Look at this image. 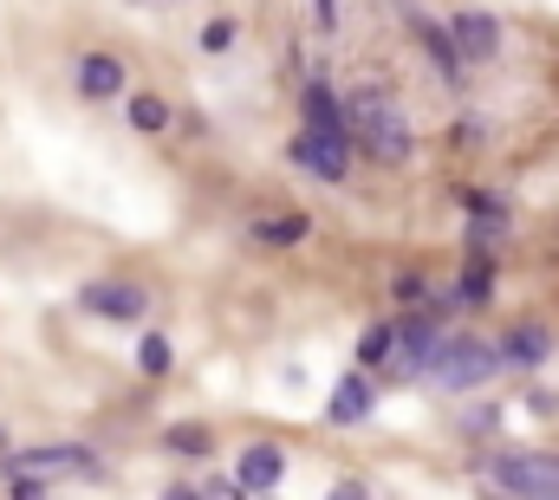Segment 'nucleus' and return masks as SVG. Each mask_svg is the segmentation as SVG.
Here are the masks:
<instances>
[{
  "label": "nucleus",
  "instance_id": "nucleus-1",
  "mask_svg": "<svg viewBox=\"0 0 559 500\" xmlns=\"http://www.w3.org/2000/svg\"><path fill=\"white\" fill-rule=\"evenodd\" d=\"M352 136H358V143H365V150H371L378 163H391V169L417 156L411 118H404V111H397V105H391L384 92H371V85H365V92L352 98Z\"/></svg>",
  "mask_w": 559,
  "mask_h": 500
},
{
  "label": "nucleus",
  "instance_id": "nucleus-2",
  "mask_svg": "<svg viewBox=\"0 0 559 500\" xmlns=\"http://www.w3.org/2000/svg\"><path fill=\"white\" fill-rule=\"evenodd\" d=\"M501 365H508V358H501V345L468 338V332H449V338H442V352L429 358L423 383H436V390H481Z\"/></svg>",
  "mask_w": 559,
  "mask_h": 500
},
{
  "label": "nucleus",
  "instance_id": "nucleus-3",
  "mask_svg": "<svg viewBox=\"0 0 559 500\" xmlns=\"http://www.w3.org/2000/svg\"><path fill=\"white\" fill-rule=\"evenodd\" d=\"M488 481L514 500H559V455L547 449H514L488 462Z\"/></svg>",
  "mask_w": 559,
  "mask_h": 500
},
{
  "label": "nucleus",
  "instance_id": "nucleus-4",
  "mask_svg": "<svg viewBox=\"0 0 559 500\" xmlns=\"http://www.w3.org/2000/svg\"><path fill=\"white\" fill-rule=\"evenodd\" d=\"M293 163L319 182H345L352 176V136H325V130H299L293 136Z\"/></svg>",
  "mask_w": 559,
  "mask_h": 500
},
{
  "label": "nucleus",
  "instance_id": "nucleus-5",
  "mask_svg": "<svg viewBox=\"0 0 559 500\" xmlns=\"http://www.w3.org/2000/svg\"><path fill=\"white\" fill-rule=\"evenodd\" d=\"M7 475H98V455L79 442H39V449L7 455Z\"/></svg>",
  "mask_w": 559,
  "mask_h": 500
},
{
  "label": "nucleus",
  "instance_id": "nucleus-6",
  "mask_svg": "<svg viewBox=\"0 0 559 500\" xmlns=\"http://www.w3.org/2000/svg\"><path fill=\"white\" fill-rule=\"evenodd\" d=\"M79 306L85 312H98V319H118V325H131L150 312V293H143L138 279H92L85 293H79Z\"/></svg>",
  "mask_w": 559,
  "mask_h": 500
},
{
  "label": "nucleus",
  "instance_id": "nucleus-7",
  "mask_svg": "<svg viewBox=\"0 0 559 500\" xmlns=\"http://www.w3.org/2000/svg\"><path fill=\"white\" fill-rule=\"evenodd\" d=\"M299 118H306V130H325V136H352V98H338L325 79H312V85L299 92Z\"/></svg>",
  "mask_w": 559,
  "mask_h": 500
},
{
  "label": "nucleus",
  "instance_id": "nucleus-8",
  "mask_svg": "<svg viewBox=\"0 0 559 500\" xmlns=\"http://www.w3.org/2000/svg\"><path fill=\"white\" fill-rule=\"evenodd\" d=\"M280 481H286V449H274V442L241 449V462H235V488L241 495H274Z\"/></svg>",
  "mask_w": 559,
  "mask_h": 500
},
{
  "label": "nucleus",
  "instance_id": "nucleus-9",
  "mask_svg": "<svg viewBox=\"0 0 559 500\" xmlns=\"http://www.w3.org/2000/svg\"><path fill=\"white\" fill-rule=\"evenodd\" d=\"M371 403H378V383H371L365 371L338 377V383H332V396H325V422L352 429V422H365V416H371Z\"/></svg>",
  "mask_w": 559,
  "mask_h": 500
},
{
  "label": "nucleus",
  "instance_id": "nucleus-10",
  "mask_svg": "<svg viewBox=\"0 0 559 500\" xmlns=\"http://www.w3.org/2000/svg\"><path fill=\"white\" fill-rule=\"evenodd\" d=\"M449 33H455L462 59H495V52H501V20L481 13V7H462V13L449 20Z\"/></svg>",
  "mask_w": 559,
  "mask_h": 500
},
{
  "label": "nucleus",
  "instance_id": "nucleus-11",
  "mask_svg": "<svg viewBox=\"0 0 559 500\" xmlns=\"http://www.w3.org/2000/svg\"><path fill=\"white\" fill-rule=\"evenodd\" d=\"M72 79L85 98H124V59H111V52H79Z\"/></svg>",
  "mask_w": 559,
  "mask_h": 500
},
{
  "label": "nucleus",
  "instance_id": "nucleus-12",
  "mask_svg": "<svg viewBox=\"0 0 559 500\" xmlns=\"http://www.w3.org/2000/svg\"><path fill=\"white\" fill-rule=\"evenodd\" d=\"M501 358H508V365H521V371H540V365L554 358V332H547V325H534V319H521V325H508Z\"/></svg>",
  "mask_w": 559,
  "mask_h": 500
},
{
  "label": "nucleus",
  "instance_id": "nucleus-13",
  "mask_svg": "<svg viewBox=\"0 0 559 500\" xmlns=\"http://www.w3.org/2000/svg\"><path fill=\"white\" fill-rule=\"evenodd\" d=\"M417 33H423V52L436 59V72H442V79L455 85L468 59H462V46H455V33H449V20H442V26H436V20H417Z\"/></svg>",
  "mask_w": 559,
  "mask_h": 500
},
{
  "label": "nucleus",
  "instance_id": "nucleus-14",
  "mask_svg": "<svg viewBox=\"0 0 559 500\" xmlns=\"http://www.w3.org/2000/svg\"><path fill=\"white\" fill-rule=\"evenodd\" d=\"M391 371L397 365V319H378V325H365V338H358V371Z\"/></svg>",
  "mask_w": 559,
  "mask_h": 500
},
{
  "label": "nucleus",
  "instance_id": "nucleus-15",
  "mask_svg": "<svg viewBox=\"0 0 559 500\" xmlns=\"http://www.w3.org/2000/svg\"><path fill=\"white\" fill-rule=\"evenodd\" d=\"M306 215H261V222H248V235L261 241V248H299L306 241Z\"/></svg>",
  "mask_w": 559,
  "mask_h": 500
},
{
  "label": "nucleus",
  "instance_id": "nucleus-16",
  "mask_svg": "<svg viewBox=\"0 0 559 500\" xmlns=\"http://www.w3.org/2000/svg\"><path fill=\"white\" fill-rule=\"evenodd\" d=\"M449 299H455V306H488V299H495V260H468Z\"/></svg>",
  "mask_w": 559,
  "mask_h": 500
},
{
  "label": "nucleus",
  "instance_id": "nucleus-17",
  "mask_svg": "<svg viewBox=\"0 0 559 500\" xmlns=\"http://www.w3.org/2000/svg\"><path fill=\"white\" fill-rule=\"evenodd\" d=\"M124 118H131V124L143 130V136H156V130H169V124H176V118H169V105H163L156 92H138V98L124 105Z\"/></svg>",
  "mask_w": 559,
  "mask_h": 500
},
{
  "label": "nucleus",
  "instance_id": "nucleus-18",
  "mask_svg": "<svg viewBox=\"0 0 559 500\" xmlns=\"http://www.w3.org/2000/svg\"><path fill=\"white\" fill-rule=\"evenodd\" d=\"M169 358H176V352H169V338H163V332H143L138 371H143V377H163V371H169Z\"/></svg>",
  "mask_w": 559,
  "mask_h": 500
},
{
  "label": "nucleus",
  "instance_id": "nucleus-19",
  "mask_svg": "<svg viewBox=\"0 0 559 500\" xmlns=\"http://www.w3.org/2000/svg\"><path fill=\"white\" fill-rule=\"evenodd\" d=\"M241 39V20H228V13H215L209 26H202V52H228Z\"/></svg>",
  "mask_w": 559,
  "mask_h": 500
},
{
  "label": "nucleus",
  "instance_id": "nucleus-20",
  "mask_svg": "<svg viewBox=\"0 0 559 500\" xmlns=\"http://www.w3.org/2000/svg\"><path fill=\"white\" fill-rule=\"evenodd\" d=\"M163 442H169L176 455H209V449H215V442H209V429H195V422H176Z\"/></svg>",
  "mask_w": 559,
  "mask_h": 500
},
{
  "label": "nucleus",
  "instance_id": "nucleus-21",
  "mask_svg": "<svg viewBox=\"0 0 559 500\" xmlns=\"http://www.w3.org/2000/svg\"><path fill=\"white\" fill-rule=\"evenodd\" d=\"M397 299H404V306H423V299H436V293H429L423 273H397Z\"/></svg>",
  "mask_w": 559,
  "mask_h": 500
},
{
  "label": "nucleus",
  "instance_id": "nucleus-22",
  "mask_svg": "<svg viewBox=\"0 0 559 500\" xmlns=\"http://www.w3.org/2000/svg\"><path fill=\"white\" fill-rule=\"evenodd\" d=\"M7 500H46V481L39 475H7Z\"/></svg>",
  "mask_w": 559,
  "mask_h": 500
},
{
  "label": "nucleus",
  "instance_id": "nucleus-23",
  "mask_svg": "<svg viewBox=\"0 0 559 500\" xmlns=\"http://www.w3.org/2000/svg\"><path fill=\"white\" fill-rule=\"evenodd\" d=\"M312 13H319V20H312L319 33H338V0H312Z\"/></svg>",
  "mask_w": 559,
  "mask_h": 500
},
{
  "label": "nucleus",
  "instance_id": "nucleus-24",
  "mask_svg": "<svg viewBox=\"0 0 559 500\" xmlns=\"http://www.w3.org/2000/svg\"><path fill=\"white\" fill-rule=\"evenodd\" d=\"M325 500H365V488H352V481H345V488H332Z\"/></svg>",
  "mask_w": 559,
  "mask_h": 500
},
{
  "label": "nucleus",
  "instance_id": "nucleus-25",
  "mask_svg": "<svg viewBox=\"0 0 559 500\" xmlns=\"http://www.w3.org/2000/svg\"><path fill=\"white\" fill-rule=\"evenodd\" d=\"M163 500H209V495H202V488H169Z\"/></svg>",
  "mask_w": 559,
  "mask_h": 500
},
{
  "label": "nucleus",
  "instance_id": "nucleus-26",
  "mask_svg": "<svg viewBox=\"0 0 559 500\" xmlns=\"http://www.w3.org/2000/svg\"><path fill=\"white\" fill-rule=\"evenodd\" d=\"M254 500H274V495H254Z\"/></svg>",
  "mask_w": 559,
  "mask_h": 500
}]
</instances>
